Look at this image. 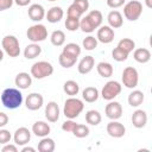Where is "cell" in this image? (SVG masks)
Segmentation results:
<instances>
[{"mask_svg":"<svg viewBox=\"0 0 152 152\" xmlns=\"http://www.w3.org/2000/svg\"><path fill=\"white\" fill-rule=\"evenodd\" d=\"M83 12L75 5V4H71L69 7H68V11H66V17H70V18H77V19H81Z\"/></svg>","mask_w":152,"mask_h":152,"instance_id":"obj_40","label":"cell"},{"mask_svg":"<svg viewBox=\"0 0 152 152\" xmlns=\"http://www.w3.org/2000/svg\"><path fill=\"white\" fill-rule=\"evenodd\" d=\"M76 59L77 58H75V57H70V56H68V55H65V53H61L59 55V57H58V62H59V64L63 66V68H71V66H74L75 65V63H76Z\"/></svg>","mask_w":152,"mask_h":152,"instance_id":"obj_33","label":"cell"},{"mask_svg":"<svg viewBox=\"0 0 152 152\" xmlns=\"http://www.w3.org/2000/svg\"><path fill=\"white\" fill-rule=\"evenodd\" d=\"M63 15H64V12H63L62 7H59V6H53V7H51V8L48 11V13L45 14L46 20H48L49 23H51V24H55V23L61 21V19L63 18Z\"/></svg>","mask_w":152,"mask_h":152,"instance_id":"obj_19","label":"cell"},{"mask_svg":"<svg viewBox=\"0 0 152 152\" xmlns=\"http://www.w3.org/2000/svg\"><path fill=\"white\" fill-rule=\"evenodd\" d=\"M7 124H8V116H7V114L4 113V112H0V128L1 127H5Z\"/></svg>","mask_w":152,"mask_h":152,"instance_id":"obj_47","label":"cell"},{"mask_svg":"<svg viewBox=\"0 0 152 152\" xmlns=\"http://www.w3.org/2000/svg\"><path fill=\"white\" fill-rule=\"evenodd\" d=\"M12 135L10 133V131L7 129H0V144L1 145H5V144H8L10 140H11Z\"/></svg>","mask_w":152,"mask_h":152,"instance_id":"obj_41","label":"cell"},{"mask_svg":"<svg viewBox=\"0 0 152 152\" xmlns=\"http://www.w3.org/2000/svg\"><path fill=\"white\" fill-rule=\"evenodd\" d=\"M27 14H28V17H30L31 20H33V21H40L45 17V10L39 4H32L28 7Z\"/></svg>","mask_w":152,"mask_h":152,"instance_id":"obj_15","label":"cell"},{"mask_svg":"<svg viewBox=\"0 0 152 152\" xmlns=\"http://www.w3.org/2000/svg\"><path fill=\"white\" fill-rule=\"evenodd\" d=\"M80 28L86 33H91L93 31H95V26L93 25V23L89 20L87 15L80 19Z\"/></svg>","mask_w":152,"mask_h":152,"instance_id":"obj_35","label":"cell"},{"mask_svg":"<svg viewBox=\"0 0 152 152\" xmlns=\"http://www.w3.org/2000/svg\"><path fill=\"white\" fill-rule=\"evenodd\" d=\"M14 83L19 89H27L32 84V76L27 72H19L15 76Z\"/></svg>","mask_w":152,"mask_h":152,"instance_id":"obj_20","label":"cell"},{"mask_svg":"<svg viewBox=\"0 0 152 152\" xmlns=\"http://www.w3.org/2000/svg\"><path fill=\"white\" fill-rule=\"evenodd\" d=\"M133 58L138 62V63H147L150 59H151V52L148 49L146 48H139V49H135L134 52H133Z\"/></svg>","mask_w":152,"mask_h":152,"instance_id":"obj_22","label":"cell"},{"mask_svg":"<svg viewBox=\"0 0 152 152\" xmlns=\"http://www.w3.org/2000/svg\"><path fill=\"white\" fill-rule=\"evenodd\" d=\"M121 80H122V84L126 88L133 89V88H135L138 86L139 74H138V71H137L135 68H133V66H126L124 69V71H122Z\"/></svg>","mask_w":152,"mask_h":152,"instance_id":"obj_7","label":"cell"},{"mask_svg":"<svg viewBox=\"0 0 152 152\" xmlns=\"http://www.w3.org/2000/svg\"><path fill=\"white\" fill-rule=\"evenodd\" d=\"M145 100V96H144V93L140 91V90H133L129 95H128V104L131 107H139Z\"/></svg>","mask_w":152,"mask_h":152,"instance_id":"obj_24","label":"cell"},{"mask_svg":"<svg viewBox=\"0 0 152 152\" xmlns=\"http://www.w3.org/2000/svg\"><path fill=\"white\" fill-rule=\"evenodd\" d=\"M59 107L57 104V102L55 101H50L48 102L46 107H45V118L48 119L49 122H56L59 119Z\"/></svg>","mask_w":152,"mask_h":152,"instance_id":"obj_14","label":"cell"},{"mask_svg":"<svg viewBox=\"0 0 152 152\" xmlns=\"http://www.w3.org/2000/svg\"><path fill=\"white\" fill-rule=\"evenodd\" d=\"M55 147H56V144H55L53 139L48 138V137H43L42 140L38 142L39 152H53Z\"/></svg>","mask_w":152,"mask_h":152,"instance_id":"obj_26","label":"cell"},{"mask_svg":"<svg viewBox=\"0 0 152 152\" xmlns=\"http://www.w3.org/2000/svg\"><path fill=\"white\" fill-rule=\"evenodd\" d=\"M2 59H4V51L0 49V62H1Z\"/></svg>","mask_w":152,"mask_h":152,"instance_id":"obj_51","label":"cell"},{"mask_svg":"<svg viewBox=\"0 0 152 152\" xmlns=\"http://www.w3.org/2000/svg\"><path fill=\"white\" fill-rule=\"evenodd\" d=\"M36 150L33 147H30V146H25L21 148V152H34Z\"/></svg>","mask_w":152,"mask_h":152,"instance_id":"obj_49","label":"cell"},{"mask_svg":"<svg viewBox=\"0 0 152 152\" xmlns=\"http://www.w3.org/2000/svg\"><path fill=\"white\" fill-rule=\"evenodd\" d=\"M121 89L122 87L118 81H108L101 90V96L103 97V100L107 101L114 100L121 93Z\"/></svg>","mask_w":152,"mask_h":152,"instance_id":"obj_8","label":"cell"},{"mask_svg":"<svg viewBox=\"0 0 152 152\" xmlns=\"http://www.w3.org/2000/svg\"><path fill=\"white\" fill-rule=\"evenodd\" d=\"M13 140L17 146H25L31 140V132L26 127H19L14 132Z\"/></svg>","mask_w":152,"mask_h":152,"instance_id":"obj_11","label":"cell"},{"mask_svg":"<svg viewBox=\"0 0 152 152\" xmlns=\"http://www.w3.org/2000/svg\"><path fill=\"white\" fill-rule=\"evenodd\" d=\"M104 114L110 120H118L122 116V106L119 102L110 100V102L104 108Z\"/></svg>","mask_w":152,"mask_h":152,"instance_id":"obj_9","label":"cell"},{"mask_svg":"<svg viewBox=\"0 0 152 152\" xmlns=\"http://www.w3.org/2000/svg\"><path fill=\"white\" fill-rule=\"evenodd\" d=\"M114 30L108 26V25H104V26H100V28L97 30V34H96V39L103 44H109L114 40Z\"/></svg>","mask_w":152,"mask_h":152,"instance_id":"obj_12","label":"cell"},{"mask_svg":"<svg viewBox=\"0 0 152 152\" xmlns=\"http://www.w3.org/2000/svg\"><path fill=\"white\" fill-rule=\"evenodd\" d=\"M132 124L135 128H142L147 124V114L142 109H137L132 114Z\"/></svg>","mask_w":152,"mask_h":152,"instance_id":"obj_16","label":"cell"},{"mask_svg":"<svg viewBox=\"0 0 152 152\" xmlns=\"http://www.w3.org/2000/svg\"><path fill=\"white\" fill-rule=\"evenodd\" d=\"M107 20H108V24H109L108 26H110L112 28H119L124 24L122 14L119 11H110L107 15Z\"/></svg>","mask_w":152,"mask_h":152,"instance_id":"obj_21","label":"cell"},{"mask_svg":"<svg viewBox=\"0 0 152 152\" xmlns=\"http://www.w3.org/2000/svg\"><path fill=\"white\" fill-rule=\"evenodd\" d=\"M128 55H129L128 52H126L125 50H122V49L119 48V46L114 48L113 51H112V57H113V59H115L116 62H124V61H126L127 57H128Z\"/></svg>","mask_w":152,"mask_h":152,"instance_id":"obj_37","label":"cell"},{"mask_svg":"<svg viewBox=\"0 0 152 152\" xmlns=\"http://www.w3.org/2000/svg\"><path fill=\"white\" fill-rule=\"evenodd\" d=\"M82 45H83V48H84L86 50L91 51V50H94V49L97 46V39H96L95 37H93V36H88V37H86V38L83 39Z\"/></svg>","mask_w":152,"mask_h":152,"instance_id":"obj_38","label":"cell"},{"mask_svg":"<svg viewBox=\"0 0 152 152\" xmlns=\"http://www.w3.org/2000/svg\"><path fill=\"white\" fill-rule=\"evenodd\" d=\"M44 103V97L39 93H31L25 100V106L30 110H38Z\"/></svg>","mask_w":152,"mask_h":152,"instance_id":"obj_10","label":"cell"},{"mask_svg":"<svg viewBox=\"0 0 152 152\" xmlns=\"http://www.w3.org/2000/svg\"><path fill=\"white\" fill-rule=\"evenodd\" d=\"M2 152H18V147L17 145H12V144H5V146L1 150Z\"/></svg>","mask_w":152,"mask_h":152,"instance_id":"obj_46","label":"cell"},{"mask_svg":"<svg viewBox=\"0 0 152 152\" xmlns=\"http://www.w3.org/2000/svg\"><path fill=\"white\" fill-rule=\"evenodd\" d=\"M83 109H84V104H83L82 100L71 96L68 100H65V102H64L63 114L68 119H75L82 113Z\"/></svg>","mask_w":152,"mask_h":152,"instance_id":"obj_2","label":"cell"},{"mask_svg":"<svg viewBox=\"0 0 152 152\" xmlns=\"http://www.w3.org/2000/svg\"><path fill=\"white\" fill-rule=\"evenodd\" d=\"M26 36L32 43L43 42L48 38V28L43 24H36L27 28Z\"/></svg>","mask_w":152,"mask_h":152,"instance_id":"obj_6","label":"cell"},{"mask_svg":"<svg viewBox=\"0 0 152 152\" xmlns=\"http://www.w3.org/2000/svg\"><path fill=\"white\" fill-rule=\"evenodd\" d=\"M89 18V20L93 23V25L95 26V28L100 27L101 24H102V20H103V17H102V13L97 10H94V11H90L87 15Z\"/></svg>","mask_w":152,"mask_h":152,"instance_id":"obj_32","label":"cell"},{"mask_svg":"<svg viewBox=\"0 0 152 152\" xmlns=\"http://www.w3.org/2000/svg\"><path fill=\"white\" fill-rule=\"evenodd\" d=\"M1 46L4 51L10 56V57H18L20 55V46H19V40L14 36H5L1 42Z\"/></svg>","mask_w":152,"mask_h":152,"instance_id":"obj_4","label":"cell"},{"mask_svg":"<svg viewBox=\"0 0 152 152\" xmlns=\"http://www.w3.org/2000/svg\"><path fill=\"white\" fill-rule=\"evenodd\" d=\"M101 120H102V116L99 110L90 109L86 113V121H87V124H89L91 126H97L101 122Z\"/></svg>","mask_w":152,"mask_h":152,"instance_id":"obj_29","label":"cell"},{"mask_svg":"<svg viewBox=\"0 0 152 152\" xmlns=\"http://www.w3.org/2000/svg\"><path fill=\"white\" fill-rule=\"evenodd\" d=\"M63 90H64V93H65L66 95H69V96H75V95H77L78 91H80V86H78V83H77L76 81L69 80V81L64 82V84H63Z\"/></svg>","mask_w":152,"mask_h":152,"instance_id":"obj_28","label":"cell"},{"mask_svg":"<svg viewBox=\"0 0 152 152\" xmlns=\"http://www.w3.org/2000/svg\"><path fill=\"white\" fill-rule=\"evenodd\" d=\"M94 65H95V59H94V57H93V56H86V57H83V58L80 61L78 66H77V70H78L80 74L86 75V74H89V72L93 70Z\"/></svg>","mask_w":152,"mask_h":152,"instance_id":"obj_17","label":"cell"},{"mask_svg":"<svg viewBox=\"0 0 152 152\" xmlns=\"http://www.w3.org/2000/svg\"><path fill=\"white\" fill-rule=\"evenodd\" d=\"M52 72H53V66L51 63H49L46 61L36 62L31 66V76L37 80H42L48 76H51Z\"/></svg>","mask_w":152,"mask_h":152,"instance_id":"obj_3","label":"cell"},{"mask_svg":"<svg viewBox=\"0 0 152 152\" xmlns=\"http://www.w3.org/2000/svg\"><path fill=\"white\" fill-rule=\"evenodd\" d=\"M1 103L7 109H17L23 103V94L17 88H6L1 93Z\"/></svg>","mask_w":152,"mask_h":152,"instance_id":"obj_1","label":"cell"},{"mask_svg":"<svg viewBox=\"0 0 152 152\" xmlns=\"http://www.w3.org/2000/svg\"><path fill=\"white\" fill-rule=\"evenodd\" d=\"M118 46L129 53V52H132V51L134 50L135 43H134V40H132L131 38H122V39L118 43Z\"/></svg>","mask_w":152,"mask_h":152,"instance_id":"obj_36","label":"cell"},{"mask_svg":"<svg viewBox=\"0 0 152 152\" xmlns=\"http://www.w3.org/2000/svg\"><path fill=\"white\" fill-rule=\"evenodd\" d=\"M142 13V5L138 0H131L128 1L124 7V15L129 21H135L139 19V17Z\"/></svg>","mask_w":152,"mask_h":152,"instance_id":"obj_5","label":"cell"},{"mask_svg":"<svg viewBox=\"0 0 152 152\" xmlns=\"http://www.w3.org/2000/svg\"><path fill=\"white\" fill-rule=\"evenodd\" d=\"M145 4L148 8H152V0H145Z\"/></svg>","mask_w":152,"mask_h":152,"instance_id":"obj_50","label":"cell"},{"mask_svg":"<svg viewBox=\"0 0 152 152\" xmlns=\"http://www.w3.org/2000/svg\"><path fill=\"white\" fill-rule=\"evenodd\" d=\"M48 1H56V0H48Z\"/></svg>","mask_w":152,"mask_h":152,"instance_id":"obj_52","label":"cell"},{"mask_svg":"<svg viewBox=\"0 0 152 152\" xmlns=\"http://www.w3.org/2000/svg\"><path fill=\"white\" fill-rule=\"evenodd\" d=\"M99 95H100L99 94V90L95 87H87L82 91V99L86 102H89V103L95 102L99 99Z\"/></svg>","mask_w":152,"mask_h":152,"instance_id":"obj_23","label":"cell"},{"mask_svg":"<svg viewBox=\"0 0 152 152\" xmlns=\"http://www.w3.org/2000/svg\"><path fill=\"white\" fill-rule=\"evenodd\" d=\"M125 2H126V0H107V5H108V7H110V8L121 7Z\"/></svg>","mask_w":152,"mask_h":152,"instance_id":"obj_44","label":"cell"},{"mask_svg":"<svg viewBox=\"0 0 152 152\" xmlns=\"http://www.w3.org/2000/svg\"><path fill=\"white\" fill-rule=\"evenodd\" d=\"M72 4H75L83 13L87 12L88 8H89V1H88V0H74Z\"/></svg>","mask_w":152,"mask_h":152,"instance_id":"obj_43","label":"cell"},{"mask_svg":"<svg viewBox=\"0 0 152 152\" xmlns=\"http://www.w3.org/2000/svg\"><path fill=\"white\" fill-rule=\"evenodd\" d=\"M14 0H0V11H6L12 7Z\"/></svg>","mask_w":152,"mask_h":152,"instance_id":"obj_45","label":"cell"},{"mask_svg":"<svg viewBox=\"0 0 152 152\" xmlns=\"http://www.w3.org/2000/svg\"><path fill=\"white\" fill-rule=\"evenodd\" d=\"M50 40H51V44L55 45V46H62L65 42V33L61 30H56L51 33V37H50Z\"/></svg>","mask_w":152,"mask_h":152,"instance_id":"obj_31","label":"cell"},{"mask_svg":"<svg viewBox=\"0 0 152 152\" xmlns=\"http://www.w3.org/2000/svg\"><path fill=\"white\" fill-rule=\"evenodd\" d=\"M107 133L112 138H121V137L125 135L126 128H125V126L121 122H119L116 120H112L107 125Z\"/></svg>","mask_w":152,"mask_h":152,"instance_id":"obj_13","label":"cell"},{"mask_svg":"<svg viewBox=\"0 0 152 152\" xmlns=\"http://www.w3.org/2000/svg\"><path fill=\"white\" fill-rule=\"evenodd\" d=\"M40 53H42V48H40L37 43L28 44V45L25 48V50H24V56H25V58H27V59H33V58L38 57Z\"/></svg>","mask_w":152,"mask_h":152,"instance_id":"obj_25","label":"cell"},{"mask_svg":"<svg viewBox=\"0 0 152 152\" xmlns=\"http://www.w3.org/2000/svg\"><path fill=\"white\" fill-rule=\"evenodd\" d=\"M51 128H50V125L45 121H36L33 125H32V132L34 133V135L37 137H48V134L50 133Z\"/></svg>","mask_w":152,"mask_h":152,"instance_id":"obj_18","label":"cell"},{"mask_svg":"<svg viewBox=\"0 0 152 152\" xmlns=\"http://www.w3.org/2000/svg\"><path fill=\"white\" fill-rule=\"evenodd\" d=\"M62 52L65 53V55H68V56H70V57L77 58V57L81 55V48H80V45L76 44V43H68V44L63 48V51H62Z\"/></svg>","mask_w":152,"mask_h":152,"instance_id":"obj_30","label":"cell"},{"mask_svg":"<svg viewBox=\"0 0 152 152\" xmlns=\"http://www.w3.org/2000/svg\"><path fill=\"white\" fill-rule=\"evenodd\" d=\"M65 27L68 31H76L80 28V19L77 18H70V17H66L65 19Z\"/></svg>","mask_w":152,"mask_h":152,"instance_id":"obj_39","label":"cell"},{"mask_svg":"<svg viewBox=\"0 0 152 152\" xmlns=\"http://www.w3.org/2000/svg\"><path fill=\"white\" fill-rule=\"evenodd\" d=\"M75 126H76V122L72 119H69V120H66V121H64L62 124V129L64 132H72V129L75 128Z\"/></svg>","mask_w":152,"mask_h":152,"instance_id":"obj_42","label":"cell"},{"mask_svg":"<svg viewBox=\"0 0 152 152\" xmlns=\"http://www.w3.org/2000/svg\"><path fill=\"white\" fill-rule=\"evenodd\" d=\"M71 133L76 138H86L89 134V128H88V126H86L83 124H76V126H75V128L72 129Z\"/></svg>","mask_w":152,"mask_h":152,"instance_id":"obj_34","label":"cell"},{"mask_svg":"<svg viewBox=\"0 0 152 152\" xmlns=\"http://www.w3.org/2000/svg\"><path fill=\"white\" fill-rule=\"evenodd\" d=\"M96 70L99 72V75L101 77H104V78H108L113 75V65L108 62H100L97 65H96Z\"/></svg>","mask_w":152,"mask_h":152,"instance_id":"obj_27","label":"cell"},{"mask_svg":"<svg viewBox=\"0 0 152 152\" xmlns=\"http://www.w3.org/2000/svg\"><path fill=\"white\" fill-rule=\"evenodd\" d=\"M14 2L18 5V6H27L30 2H31V0H14Z\"/></svg>","mask_w":152,"mask_h":152,"instance_id":"obj_48","label":"cell"}]
</instances>
